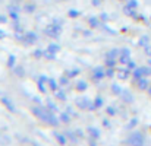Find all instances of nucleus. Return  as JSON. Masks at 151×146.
Listing matches in <instances>:
<instances>
[{
  "instance_id": "1",
  "label": "nucleus",
  "mask_w": 151,
  "mask_h": 146,
  "mask_svg": "<svg viewBox=\"0 0 151 146\" xmlns=\"http://www.w3.org/2000/svg\"><path fill=\"white\" fill-rule=\"evenodd\" d=\"M32 112H34L35 117H38L40 120H43L44 123H47V124H50V126H57V124H59V120L56 118V115H54L50 110H47V108H44V107H34V108H32Z\"/></svg>"
},
{
  "instance_id": "2",
  "label": "nucleus",
  "mask_w": 151,
  "mask_h": 146,
  "mask_svg": "<svg viewBox=\"0 0 151 146\" xmlns=\"http://www.w3.org/2000/svg\"><path fill=\"white\" fill-rule=\"evenodd\" d=\"M60 31H62L60 25H59L57 22H53L52 25H49V27H47L46 34H47V35H50V37H53V38H56V37H59V35H60Z\"/></svg>"
},
{
  "instance_id": "3",
  "label": "nucleus",
  "mask_w": 151,
  "mask_h": 146,
  "mask_svg": "<svg viewBox=\"0 0 151 146\" xmlns=\"http://www.w3.org/2000/svg\"><path fill=\"white\" fill-rule=\"evenodd\" d=\"M126 143H131V145H142L144 143V136L141 133H133L131 134V137L126 140Z\"/></svg>"
},
{
  "instance_id": "4",
  "label": "nucleus",
  "mask_w": 151,
  "mask_h": 146,
  "mask_svg": "<svg viewBox=\"0 0 151 146\" xmlns=\"http://www.w3.org/2000/svg\"><path fill=\"white\" fill-rule=\"evenodd\" d=\"M147 75H151V69H148V67H139V69H136V70L133 72V76H135L136 79L144 78V76H147Z\"/></svg>"
},
{
  "instance_id": "5",
  "label": "nucleus",
  "mask_w": 151,
  "mask_h": 146,
  "mask_svg": "<svg viewBox=\"0 0 151 146\" xmlns=\"http://www.w3.org/2000/svg\"><path fill=\"white\" fill-rule=\"evenodd\" d=\"M119 61H120V63H126V64L131 61V51H129L128 48H123V50H122V56L119 57Z\"/></svg>"
},
{
  "instance_id": "6",
  "label": "nucleus",
  "mask_w": 151,
  "mask_h": 146,
  "mask_svg": "<svg viewBox=\"0 0 151 146\" xmlns=\"http://www.w3.org/2000/svg\"><path fill=\"white\" fill-rule=\"evenodd\" d=\"M35 41H37V35H35L34 32H31V31L25 32V37H24V43H27V44H32V43H35Z\"/></svg>"
},
{
  "instance_id": "7",
  "label": "nucleus",
  "mask_w": 151,
  "mask_h": 146,
  "mask_svg": "<svg viewBox=\"0 0 151 146\" xmlns=\"http://www.w3.org/2000/svg\"><path fill=\"white\" fill-rule=\"evenodd\" d=\"M59 50H60V47H59L57 44H52V45H49V50L46 51V56H47V57H49V56H50V57H53Z\"/></svg>"
},
{
  "instance_id": "8",
  "label": "nucleus",
  "mask_w": 151,
  "mask_h": 146,
  "mask_svg": "<svg viewBox=\"0 0 151 146\" xmlns=\"http://www.w3.org/2000/svg\"><path fill=\"white\" fill-rule=\"evenodd\" d=\"M78 102V105H79V108H88L90 107V101L87 99V98H79V99H76Z\"/></svg>"
},
{
  "instance_id": "9",
  "label": "nucleus",
  "mask_w": 151,
  "mask_h": 146,
  "mask_svg": "<svg viewBox=\"0 0 151 146\" xmlns=\"http://www.w3.org/2000/svg\"><path fill=\"white\" fill-rule=\"evenodd\" d=\"M47 79H49V78H46V76H41V78L38 79V88H40V91H41V92H46L44 82H47Z\"/></svg>"
},
{
  "instance_id": "10",
  "label": "nucleus",
  "mask_w": 151,
  "mask_h": 146,
  "mask_svg": "<svg viewBox=\"0 0 151 146\" xmlns=\"http://www.w3.org/2000/svg\"><path fill=\"white\" fill-rule=\"evenodd\" d=\"M138 88H139V89H147V88H148V82H147V79L139 78V79H138Z\"/></svg>"
},
{
  "instance_id": "11",
  "label": "nucleus",
  "mask_w": 151,
  "mask_h": 146,
  "mask_svg": "<svg viewBox=\"0 0 151 146\" xmlns=\"http://www.w3.org/2000/svg\"><path fill=\"white\" fill-rule=\"evenodd\" d=\"M94 78H95V79H103V78H104V72H103L101 67H97V69L94 70Z\"/></svg>"
},
{
  "instance_id": "12",
  "label": "nucleus",
  "mask_w": 151,
  "mask_h": 146,
  "mask_svg": "<svg viewBox=\"0 0 151 146\" xmlns=\"http://www.w3.org/2000/svg\"><path fill=\"white\" fill-rule=\"evenodd\" d=\"M76 89H78V91H81V92H82V91H85V89H87V82L79 80V82L76 83Z\"/></svg>"
},
{
  "instance_id": "13",
  "label": "nucleus",
  "mask_w": 151,
  "mask_h": 146,
  "mask_svg": "<svg viewBox=\"0 0 151 146\" xmlns=\"http://www.w3.org/2000/svg\"><path fill=\"white\" fill-rule=\"evenodd\" d=\"M88 133L91 134V137H95V139L98 137V130L94 129V127H90V129H88Z\"/></svg>"
},
{
  "instance_id": "14",
  "label": "nucleus",
  "mask_w": 151,
  "mask_h": 146,
  "mask_svg": "<svg viewBox=\"0 0 151 146\" xmlns=\"http://www.w3.org/2000/svg\"><path fill=\"white\" fill-rule=\"evenodd\" d=\"M49 85H50V88H52L53 91H56V89H57V83H56L53 79H50V78H49Z\"/></svg>"
},
{
  "instance_id": "15",
  "label": "nucleus",
  "mask_w": 151,
  "mask_h": 146,
  "mask_svg": "<svg viewBox=\"0 0 151 146\" xmlns=\"http://www.w3.org/2000/svg\"><path fill=\"white\" fill-rule=\"evenodd\" d=\"M15 60H16V59H15V56H11V57H9V60H8V66H9V67H13Z\"/></svg>"
},
{
  "instance_id": "16",
  "label": "nucleus",
  "mask_w": 151,
  "mask_h": 146,
  "mask_svg": "<svg viewBox=\"0 0 151 146\" xmlns=\"http://www.w3.org/2000/svg\"><path fill=\"white\" fill-rule=\"evenodd\" d=\"M103 105V99L101 98H97L95 101H94V108H98V107H101Z\"/></svg>"
},
{
  "instance_id": "17",
  "label": "nucleus",
  "mask_w": 151,
  "mask_h": 146,
  "mask_svg": "<svg viewBox=\"0 0 151 146\" xmlns=\"http://www.w3.org/2000/svg\"><path fill=\"white\" fill-rule=\"evenodd\" d=\"M136 6H138V2H136V0H131L129 5H128V8H129V9H135Z\"/></svg>"
},
{
  "instance_id": "18",
  "label": "nucleus",
  "mask_w": 151,
  "mask_h": 146,
  "mask_svg": "<svg viewBox=\"0 0 151 146\" xmlns=\"http://www.w3.org/2000/svg\"><path fill=\"white\" fill-rule=\"evenodd\" d=\"M2 102H3L5 105H8V108H9V110H12V111H13V105H11V104H9V99H6V98H2Z\"/></svg>"
},
{
  "instance_id": "19",
  "label": "nucleus",
  "mask_w": 151,
  "mask_h": 146,
  "mask_svg": "<svg viewBox=\"0 0 151 146\" xmlns=\"http://www.w3.org/2000/svg\"><path fill=\"white\" fill-rule=\"evenodd\" d=\"M116 54H117V50H111V51L107 54V59H114V57H116Z\"/></svg>"
},
{
  "instance_id": "20",
  "label": "nucleus",
  "mask_w": 151,
  "mask_h": 146,
  "mask_svg": "<svg viewBox=\"0 0 151 146\" xmlns=\"http://www.w3.org/2000/svg\"><path fill=\"white\" fill-rule=\"evenodd\" d=\"M128 75H129V73H128L126 70H119V76H120L122 79H126V78H128Z\"/></svg>"
},
{
  "instance_id": "21",
  "label": "nucleus",
  "mask_w": 151,
  "mask_h": 146,
  "mask_svg": "<svg viewBox=\"0 0 151 146\" xmlns=\"http://www.w3.org/2000/svg\"><path fill=\"white\" fill-rule=\"evenodd\" d=\"M79 15V12H76V10H69V16H72V18H76Z\"/></svg>"
},
{
  "instance_id": "22",
  "label": "nucleus",
  "mask_w": 151,
  "mask_h": 146,
  "mask_svg": "<svg viewBox=\"0 0 151 146\" xmlns=\"http://www.w3.org/2000/svg\"><path fill=\"white\" fill-rule=\"evenodd\" d=\"M113 92H114V94H120V92H122V91H120V86L113 85Z\"/></svg>"
},
{
  "instance_id": "23",
  "label": "nucleus",
  "mask_w": 151,
  "mask_h": 146,
  "mask_svg": "<svg viewBox=\"0 0 151 146\" xmlns=\"http://www.w3.org/2000/svg\"><path fill=\"white\" fill-rule=\"evenodd\" d=\"M56 136H57V140H59V142H60V143H65V142H66V140H65V137H63V136H60V134H56Z\"/></svg>"
},
{
  "instance_id": "24",
  "label": "nucleus",
  "mask_w": 151,
  "mask_h": 146,
  "mask_svg": "<svg viewBox=\"0 0 151 146\" xmlns=\"http://www.w3.org/2000/svg\"><path fill=\"white\" fill-rule=\"evenodd\" d=\"M90 24H91V27H95V25H97V21H95V18H91Z\"/></svg>"
},
{
  "instance_id": "25",
  "label": "nucleus",
  "mask_w": 151,
  "mask_h": 146,
  "mask_svg": "<svg viewBox=\"0 0 151 146\" xmlns=\"http://www.w3.org/2000/svg\"><path fill=\"white\" fill-rule=\"evenodd\" d=\"M139 44H141V45H145V44H147V37H144V38H141V41H139Z\"/></svg>"
},
{
  "instance_id": "26",
  "label": "nucleus",
  "mask_w": 151,
  "mask_h": 146,
  "mask_svg": "<svg viewBox=\"0 0 151 146\" xmlns=\"http://www.w3.org/2000/svg\"><path fill=\"white\" fill-rule=\"evenodd\" d=\"M128 66H129V69H135V63H133V61H129Z\"/></svg>"
},
{
  "instance_id": "27",
  "label": "nucleus",
  "mask_w": 151,
  "mask_h": 146,
  "mask_svg": "<svg viewBox=\"0 0 151 146\" xmlns=\"http://www.w3.org/2000/svg\"><path fill=\"white\" fill-rule=\"evenodd\" d=\"M135 124H136V118H133V120H132V121L129 123V127H133Z\"/></svg>"
},
{
  "instance_id": "28",
  "label": "nucleus",
  "mask_w": 151,
  "mask_h": 146,
  "mask_svg": "<svg viewBox=\"0 0 151 146\" xmlns=\"http://www.w3.org/2000/svg\"><path fill=\"white\" fill-rule=\"evenodd\" d=\"M57 96L62 98V99H65V94H63V92H57Z\"/></svg>"
},
{
  "instance_id": "29",
  "label": "nucleus",
  "mask_w": 151,
  "mask_h": 146,
  "mask_svg": "<svg viewBox=\"0 0 151 146\" xmlns=\"http://www.w3.org/2000/svg\"><path fill=\"white\" fill-rule=\"evenodd\" d=\"M62 120H63V121H68V120H69V117H68L66 114H63V115H62Z\"/></svg>"
},
{
  "instance_id": "30",
  "label": "nucleus",
  "mask_w": 151,
  "mask_h": 146,
  "mask_svg": "<svg viewBox=\"0 0 151 146\" xmlns=\"http://www.w3.org/2000/svg\"><path fill=\"white\" fill-rule=\"evenodd\" d=\"M107 111H109V114H110V115H113V114H114V110H113V108H109Z\"/></svg>"
},
{
  "instance_id": "31",
  "label": "nucleus",
  "mask_w": 151,
  "mask_h": 146,
  "mask_svg": "<svg viewBox=\"0 0 151 146\" xmlns=\"http://www.w3.org/2000/svg\"><path fill=\"white\" fill-rule=\"evenodd\" d=\"M107 76H113V70H111V69L107 70Z\"/></svg>"
},
{
  "instance_id": "32",
  "label": "nucleus",
  "mask_w": 151,
  "mask_h": 146,
  "mask_svg": "<svg viewBox=\"0 0 151 146\" xmlns=\"http://www.w3.org/2000/svg\"><path fill=\"white\" fill-rule=\"evenodd\" d=\"M34 54H35V57H40V56H41V51H35Z\"/></svg>"
},
{
  "instance_id": "33",
  "label": "nucleus",
  "mask_w": 151,
  "mask_h": 146,
  "mask_svg": "<svg viewBox=\"0 0 151 146\" xmlns=\"http://www.w3.org/2000/svg\"><path fill=\"white\" fill-rule=\"evenodd\" d=\"M16 73H18V75H22V69H21V67H19V69H16Z\"/></svg>"
},
{
  "instance_id": "34",
  "label": "nucleus",
  "mask_w": 151,
  "mask_h": 146,
  "mask_svg": "<svg viewBox=\"0 0 151 146\" xmlns=\"http://www.w3.org/2000/svg\"><path fill=\"white\" fill-rule=\"evenodd\" d=\"M5 21H6V19H5L3 16H0V24H2V22H5Z\"/></svg>"
},
{
  "instance_id": "35",
  "label": "nucleus",
  "mask_w": 151,
  "mask_h": 146,
  "mask_svg": "<svg viewBox=\"0 0 151 146\" xmlns=\"http://www.w3.org/2000/svg\"><path fill=\"white\" fill-rule=\"evenodd\" d=\"M3 35H5V34H3L2 31H0V38H3Z\"/></svg>"
},
{
  "instance_id": "36",
  "label": "nucleus",
  "mask_w": 151,
  "mask_h": 146,
  "mask_svg": "<svg viewBox=\"0 0 151 146\" xmlns=\"http://www.w3.org/2000/svg\"><path fill=\"white\" fill-rule=\"evenodd\" d=\"M148 92H150V94H151V88H150V89H148Z\"/></svg>"
},
{
  "instance_id": "37",
  "label": "nucleus",
  "mask_w": 151,
  "mask_h": 146,
  "mask_svg": "<svg viewBox=\"0 0 151 146\" xmlns=\"http://www.w3.org/2000/svg\"><path fill=\"white\" fill-rule=\"evenodd\" d=\"M150 56H151V48H150Z\"/></svg>"
}]
</instances>
